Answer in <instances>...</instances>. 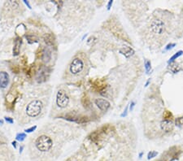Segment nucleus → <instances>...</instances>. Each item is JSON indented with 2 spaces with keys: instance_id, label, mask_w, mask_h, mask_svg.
Returning <instances> with one entry per match:
<instances>
[{
  "instance_id": "obj_11",
  "label": "nucleus",
  "mask_w": 183,
  "mask_h": 161,
  "mask_svg": "<svg viewBox=\"0 0 183 161\" xmlns=\"http://www.w3.org/2000/svg\"><path fill=\"white\" fill-rule=\"evenodd\" d=\"M93 86H94L95 88H96L97 90H99V91H102L103 89H104L106 88V86L104 83L103 81H99V80H97L96 82H94L93 83Z\"/></svg>"
},
{
  "instance_id": "obj_5",
  "label": "nucleus",
  "mask_w": 183,
  "mask_h": 161,
  "mask_svg": "<svg viewBox=\"0 0 183 161\" xmlns=\"http://www.w3.org/2000/svg\"><path fill=\"white\" fill-rule=\"evenodd\" d=\"M165 26L164 23L161 20H154L151 24V32L156 33V34H162L164 31Z\"/></svg>"
},
{
  "instance_id": "obj_8",
  "label": "nucleus",
  "mask_w": 183,
  "mask_h": 161,
  "mask_svg": "<svg viewBox=\"0 0 183 161\" xmlns=\"http://www.w3.org/2000/svg\"><path fill=\"white\" fill-rule=\"evenodd\" d=\"M160 127L162 130L168 133V132H170L173 130V122H172V121H166V120H164L163 121L160 123Z\"/></svg>"
},
{
  "instance_id": "obj_25",
  "label": "nucleus",
  "mask_w": 183,
  "mask_h": 161,
  "mask_svg": "<svg viewBox=\"0 0 183 161\" xmlns=\"http://www.w3.org/2000/svg\"><path fill=\"white\" fill-rule=\"evenodd\" d=\"M12 145H13V146H14V147H16V142H12Z\"/></svg>"
},
{
  "instance_id": "obj_17",
  "label": "nucleus",
  "mask_w": 183,
  "mask_h": 161,
  "mask_svg": "<svg viewBox=\"0 0 183 161\" xmlns=\"http://www.w3.org/2000/svg\"><path fill=\"white\" fill-rule=\"evenodd\" d=\"M176 124L179 127H183V117H179L176 120Z\"/></svg>"
},
{
  "instance_id": "obj_18",
  "label": "nucleus",
  "mask_w": 183,
  "mask_h": 161,
  "mask_svg": "<svg viewBox=\"0 0 183 161\" xmlns=\"http://www.w3.org/2000/svg\"><path fill=\"white\" fill-rule=\"evenodd\" d=\"M151 62L148 61V60H146V62H145V68H146V72H148L150 70H151Z\"/></svg>"
},
{
  "instance_id": "obj_13",
  "label": "nucleus",
  "mask_w": 183,
  "mask_h": 161,
  "mask_svg": "<svg viewBox=\"0 0 183 161\" xmlns=\"http://www.w3.org/2000/svg\"><path fill=\"white\" fill-rule=\"evenodd\" d=\"M53 38H52V36L50 34H47L45 36V42L47 45H52L53 44Z\"/></svg>"
},
{
  "instance_id": "obj_15",
  "label": "nucleus",
  "mask_w": 183,
  "mask_h": 161,
  "mask_svg": "<svg viewBox=\"0 0 183 161\" xmlns=\"http://www.w3.org/2000/svg\"><path fill=\"white\" fill-rule=\"evenodd\" d=\"M182 54H183V51H178V53H177V54H175V55H173V56H172V57H171L170 60H169V61H168V63L173 62V60H175L176 59H177V58L179 57V56H180V55H182Z\"/></svg>"
},
{
  "instance_id": "obj_3",
  "label": "nucleus",
  "mask_w": 183,
  "mask_h": 161,
  "mask_svg": "<svg viewBox=\"0 0 183 161\" xmlns=\"http://www.w3.org/2000/svg\"><path fill=\"white\" fill-rule=\"evenodd\" d=\"M69 98L66 94V92L63 89L59 90L56 94V104L58 107L65 108L69 105Z\"/></svg>"
},
{
  "instance_id": "obj_12",
  "label": "nucleus",
  "mask_w": 183,
  "mask_h": 161,
  "mask_svg": "<svg viewBox=\"0 0 183 161\" xmlns=\"http://www.w3.org/2000/svg\"><path fill=\"white\" fill-rule=\"evenodd\" d=\"M51 51L49 50L45 49L44 51H43V60L45 61H49L51 60Z\"/></svg>"
},
{
  "instance_id": "obj_16",
  "label": "nucleus",
  "mask_w": 183,
  "mask_h": 161,
  "mask_svg": "<svg viewBox=\"0 0 183 161\" xmlns=\"http://www.w3.org/2000/svg\"><path fill=\"white\" fill-rule=\"evenodd\" d=\"M25 138H26V135H25V134H23V133L18 134L17 135H16V140H18V141L20 142L24 141L25 139Z\"/></svg>"
},
{
  "instance_id": "obj_1",
  "label": "nucleus",
  "mask_w": 183,
  "mask_h": 161,
  "mask_svg": "<svg viewBox=\"0 0 183 161\" xmlns=\"http://www.w3.org/2000/svg\"><path fill=\"white\" fill-rule=\"evenodd\" d=\"M34 146L35 148L37 149V151L41 153H47L50 151H51L53 148L54 142L51 137L42 134L35 140Z\"/></svg>"
},
{
  "instance_id": "obj_7",
  "label": "nucleus",
  "mask_w": 183,
  "mask_h": 161,
  "mask_svg": "<svg viewBox=\"0 0 183 161\" xmlns=\"http://www.w3.org/2000/svg\"><path fill=\"white\" fill-rule=\"evenodd\" d=\"M9 83V75L8 72H0V87L6 88Z\"/></svg>"
},
{
  "instance_id": "obj_14",
  "label": "nucleus",
  "mask_w": 183,
  "mask_h": 161,
  "mask_svg": "<svg viewBox=\"0 0 183 161\" xmlns=\"http://www.w3.org/2000/svg\"><path fill=\"white\" fill-rule=\"evenodd\" d=\"M164 118L166 121H172V118H173V115L170 112H168V111H166L164 112Z\"/></svg>"
},
{
  "instance_id": "obj_10",
  "label": "nucleus",
  "mask_w": 183,
  "mask_h": 161,
  "mask_svg": "<svg viewBox=\"0 0 183 161\" xmlns=\"http://www.w3.org/2000/svg\"><path fill=\"white\" fill-rule=\"evenodd\" d=\"M120 52L121 54H123L125 57H130L134 54V51L129 47H124L123 48H121L120 50Z\"/></svg>"
},
{
  "instance_id": "obj_23",
  "label": "nucleus",
  "mask_w": 183,
  "mask_h": 161,
  "mask_svg": "<svg viewBox=\"0 0 183 161\" xmlns=\"http://www.w3.org/2000/svg\"><path fill=\"white\" fill-rule=\"evenodd\" d=\"M111 5H112V1H110V2H109L108 3V6H107V7H108V9L109 8H110V7H111Z\"/></svg>"
},
{
  "instance_id": "obj_20",
  "label": "nucleus",
  "mask_w": 183,
  "mask_h": 161,
  "mask_svg": "<svg viewBox=\"0 0 183 161\" xmlns=\"http://www.w3.org/2000/svg\"><path fill=\"white\" fill-rule=\"evenodd\" d=\"M156 155H157V153H156V152H150V153L148 154V159L153 158L154 156H156Z\"/></svg>"
},
{
  "instance_id": "obj_22",
  "label": "nucleus",
  "mask_w": 183,
  "mask_h": 161,
  "mask_svg": "<svg viewBox=\"0 0 183 161\" xmlns=\"http://www.w3.org/2000/svg\"><path fill=\"white\" fill-rule=\"evenodd\" d=\"M174 46H175V44H169V45H168V47H166V50H168L169 49V48H173V47H174Z\"/></svg>"
},
{
  "instance_id": "obj_21",
  "label": "nucleus",
  "mask_w": 183,
  "mask_h": 161,
  "mask_svg": "<svg viewBox=\"0 0 183 161\" xmlns=\"http://www.w3.org/2000/svg\"><path fill=\"white\" fill-rule=\"evenodd\" d=\"M5 120H6V121L8 122V123H10V124H12L13 122V120L12 119V118H10V117H5Z\"/></svg>"
},
{
  "instance_id": "obj_19",
  "label": "nucleus",
  "mask_w": 183,
  "mask_h": 161,
  "mask_svg": "<svg viewBox=\"0 0 183 161\" xmlns=\"http://www.w3.org/2000/svg\"><path fill=\"white\" fill-rule=\"evenodd\" d=\"M36 128H37V126L31 127V128H30V129H26V130H25V132H26V133H31V132L34 131L35 129H36Z\"/></svg>"
},
{
  "instance_id": "obj_26",
  "label": "nucleus",
  "mask_w": 183,
  "mask_h": 161,
  "mask_svg": "<svg viewBox=\"0 0 183 161\" xmlns=\"http://www.w3.org/2000/svg\"><path fill=\"white\" fill-rule=\"evenodd\" d=\"M22 150H23V146H21L20 149V152H22Z\"/></svg>"
},
{
  "instance_id": "obj_9",
  "label": "nucleus",
  "mask_w": 183,
  "mask_h": 161,
  "mask_svg": "<svg viewBox=\"0 0 183 161\" xmlns=\"http://www.w3.org/2000/svg\"><path fill=\"white\" fill-rule=\"evenodd\" d=\"M22 43V40L20 37H16L15 40V45H14V48H13V55H18L20 53V46Z\"/></svg>"
},
{
  "instance_id": "obj_24",
  "label": "nucleus",
  "mask_w": 183,
  "mask_h": 161,
  "mask_svg": "<svg viewBox=\"0 0 183 161\" xmlns=\"http://www.w3.org/2000/svg\"><path fill=\"white\" fill-rule=\"evenodd\" d=\"M134 103H131V106H130V110H133V107H134Z\"/></svg>"
},
{
  "instance_id": "obj_6",
  "label": "nucleus",
  "mask_w": 183,
  "mask_h": 161,
  "mask_svg": "<svg viewBox=\"0 0 183 161\" xmlns=\"http://www.w3.org/2000/svg\"><path fill=\"white\" fill-rule=\"evenodd\" d=\"M95 104L99 109L101 111H104V112H106L107 110L110 107V103L104 99H97L95 100Z\"/></svg>"
},
{
  "instance_id": "obj_2",
  "label": "nucleus",
  "mask_w": 183,
  "mask_h": 161,
  "mask_svg": "<svg viewBox=\"0 0 183 161\" xmlns=\"http://www.w3.org/2000/svg\"><path fill=\"white\" fill-rule=\"evenodd\" d=\"M42 103L38 99H35L33 100L28 104L26 107V114L30 117H37V116H39L42 109Z\"/></svg>"
},
{
  "instance_id": "obj_4",
  "label": "nucleus",
  "mask_w": 183,
  "mask_h": 161,
  "mask_svg": "<svg viewBox=\"0 0 183 161\" xmlns=\"http://www.w3.org/2000/svg\"><path fill=\"white\" fill-rule=\"evenodd\" d=\"M84 68V63L80 58H75L69 66L70 72L73 75L79 74Z\"/></svg>"
}]
</instances>
